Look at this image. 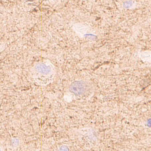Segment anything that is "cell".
Listing matches in <instances>:
<instances>
[{"mask_svg":"<svg viewBox=\"0 0 151 151\" xmlns=\"http://www.w3.org/2000/svg\"><path fill=\"white\" fill-rule=\"evenodd\" d=\"M35 79L41 86H46L50 83L53 77V69L50 65L39 63L35 67Z\"/></svg>","mask_w":151,"mask_h":151,"instance_id":"1","label":"cell"},{"mask_svg":"<svg viewBox=\"0 0 151 151\" xmlns=\"http://www.w3.org/2000/svg\"><path fill=\"white\" fill-rule=\"evenodd\" d=\"M86 89V84L82 81H76L73 83L70 87L71 92L77 95L83 94Z\"/></svg>","mask_w":151,"mask_h":151,"instance_id":"2","label":"cell"},{"mask_svg":"<svg viewBox=\"0 0 151 151\" xmlns=\"http://www.w3.org/2000/svg\"><path fill=\"white\" fill-rule=\"evenodd\" d=\"M132 4H133V3H132V1H126V2H125L124 3V6L126 8H129L132 5Z\"/></svg>","mask_w":151,"mask_h":151,"instance_id":"3","label":"cell"},{"mask_svg":"<svg viewBox=\"0 0 151 151\" xmlns=\"http://www.w3.org/2000/svg\"><path fill=\"white\" fill-rule=\"evenodd\" d=\"M60 150L61 151L69 150V149H68V147H67V146H61V147H60Z\"/></svg>","mask_w":151,"mask_h":151,"instance_id":"4","label":"cell"}]
</instances>
